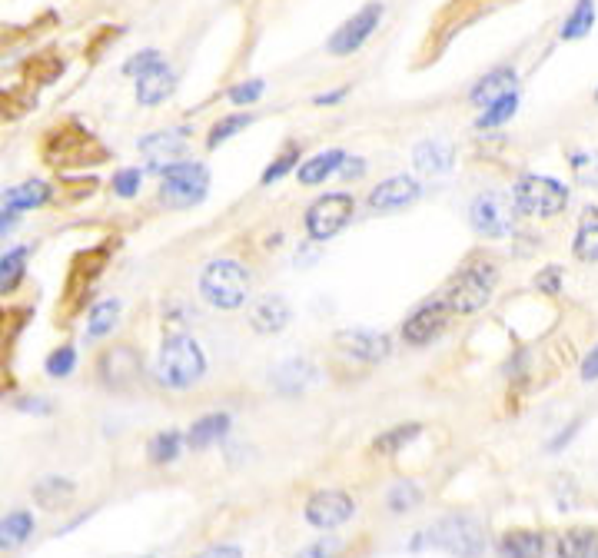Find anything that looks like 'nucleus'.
Masks as SVG:
<instances>
[{"label": "nucleus", "mask_w": 598, "mask_h": 558, "mask_svg": "<svg viewBox=\"0 0 598 558\" xmlns=\"http://www.w3.org/2000/svg\"><path fill=\"white\" fill-rule=\"evenodd\" d=\"M40 157L54 170H74V167H94L110 157V150L90 133L80 120H64L54 130L44 133Z\"/></svg>", "instance_id": "1"}, {"label": "nucleus", "mask_w": 598, "mask_h": 558, "mask_svg": "<svg viewBox=\"0 0 598 558\" xmlns=\"http://www.w3.org/2000/svg\"><path fill=\"white\" fill-rule=\"evenodd\" d=\"M206 372V356L197 339L190 336H170L163 339L157 356V382L167 389H190L197 386Z\"/></svg>", "instance_id": "2"}, {"label": "nucleus", "mask_w": 598, "mask_h": 558, "mask_svg": "<svg viewBox=\"0 0 598 558\" xmlns=\"http://www.w3.org/2000/svg\"><path fill=\"white\" fill-rule=\"evenodd\" d=\"M426 545L446 552L452 558H482L486 552V529L479 525V519H472L466 512H452L442 515L426 529Z\"/></svg>", "instance_id": "3"}, {"label": "nucleus", "mask_w": 598, "mask_h": 558, "mask_svg": "<svg viewBox=\"0 0 598 558\" xmlns=\"http://www.w3.org/2000/svg\"><path fill=\"white\" fill-rule=\"evenodd\" d=\"M496 283H499V270L492 263L466 266V270L449 279L446 293H442V306L456 316H472L479 309H486L492 293H496Z\"/></svg>", "instance_id": "4"}, {"label": "nucleus", "mask_w": 598, "mask_h": 558, "mask_svg": "<svg viewBox=\"0 0 598 558\" xmlns=\"http://www.w3.org/2000/svg\"><path fill=\"white\" fill-rule=\"evenodd\" d=\"M200 293L216 309H240L250 299V273L236 260H213L200 273Z\"/></svg>", "instance_id": "5"}, {"label": "nucleus", "mask_w": 598, "mask_h": 558, "mask_svg": "<svg viewBox=\"0 0 598 558\" xmlns=\"http://www.w3.org/2000/svg\"><path fill=\"white\" fill-rule=\"evenodd\" d=\"M160 177V203L170 210H190V206L203 203L206 190H210V170L193 160L170 163L160 170Z\"/></svg>", "instance_id": "6"}, {"label": "nucleus", "mask_w": 598, "mask_h": 558, "mask_svg": "<svg viewBox=\"0 0 598 558\" xmlns=\"http://www.w3.org/2000/svg\"><path fill=\"white\" fill-rule=\"evenodd\" d=\"M512 200L519 206V213L535 216V220H549V216H559L565 206H569V190L552 177L525 173V177H519V183H515Z\"/></svg>", "instance_id": "7"}, {"label": "nucleus", "mask_w": 598, "mask_h": 558, "mask_svg": "<svg viewBox=\"0 0 598 558\" xmlns=\"http://www.w3.org/2000/svg\"><path fill=\"white\" fill-rule=\"evenodd\" d=\"M515 220H519V206H515L509 193H499V190L479 193L469 206L472 230L479 236H486V240H502V236H509L515 230Z\"/></svg>", "instance_id": "8"}, {"label": "nucleus", "mask_w": 598, "mask_h": 558, "mask_svg": "<svg viewBox=\"0 0 598 558\" xmlns=\"http://www.w3.org/2000/svg\"><path fill=\"white\" fill-rule=\"evenodd\" d=\"M356 216V200L349 193H326L306 210V233L309 240L326 243L333 240L336 233H343L349 220Z\"/></svg>", "instance_id": "9"}, {"label": "nucleus", "mask_w": 598, "mask_h": 558, "mask_svg": "<svg viewBox=\"0 0 598 558\" xmlns=\"http://www.w3.org/2000/svg\"><path fill=\"white\" fill-rule=\"evenodd\" d=\"M383 14H386V7L379 4V0H369L366 7H359L353 17L343 20V24L333 30L326 50L333 57H353L356 50H363L366 40L379 30V24H383Z\"/></svg>", "instance_id": "10"}, {"label": "nucleus", "mask_w": 598, "mask_h": 558, "mask_svg": "<svg viewBox=\"0 0 598 558\" xmlns=\"http://www.w3.org/2000/svg\"><path fill=\"white\" fill-rule=\"evenodd\" d=\"M110 243H103V246H94V250H84V253H77L74 260H70V270H67V286H64V303L67 309L74 313V309L84 306V299L90 293V286L97 283L100 273H103V266L110 263Z\"/></svg>", "instance_id": "11"}, {"label": "nucleus", "mask_w": 598, "mask_h": 558, "mask_svg": "<svg viewBox=\"0 0 598 558\" xmlns=\"http://www.w3.org/2000/svg\"><path fill=\"white\" fill-rule=\"evenodd\" d=\"M356 515V502L353 495H346L343 489H319L306 499V522L313 529H339Z\"/></svg>", "instance_id": "12"}, {"label": "nucleus", "mask_w": 598, "mask_h": 558, "mask_svg": "<svg viewBox=\"0 0 598 558\" xmlns=\"http://www.w3.org/2000/svg\"><path fill=\"white\" fill-rule=\"evenodd\" d=\"M187 137L190 130L187 127H170V130H157V133H147L137 150L143 153V160L150 163V170H163L170 167V163H177L183 153H187Z\"/></svg>", "instance_id": "13"}, {"label": "nucleus", "mask_w": 598, "mask_h": 558, "mask_svg": "<svg viewBox=\"0 0 598 558\" xmlns=\"http://www.w3.org/2000/svg\"><path fill=\"white\" fill-rule=\"evenodd\" d=\"M449 309L442 306V299L439 303H426V306H419L416 313H412L406 323H402V339H406L409 346H429L432 339H439L442 333H446V326H449Z\"/></svg>", "instance_id": "14"}, {"label": "nucleus", "mask_w": 598, "mask_h": 558, "mask_svg": "<svg viewBox=\"0 0 598 558\" xmlns=\"http://www.w3.org/2000/svg\"><path fill=\"white\" fill-rule=\"evenodd\" d=\"M336 346L359 363H383L393 353V339L376 333V329H343V333H336Z\"/></svg>", "instance_id": "15"}, {"label": "nucleus", "mask_w": 598, "mask_h": 558, "mask_svg": "<svg viewBox=\"0 0 598 558\" xmlns=\"http://www.w3.org/2000/svg\"><path fill=\"white\" fill-rule=\"evenodd\" d=\"M97 372H100V379L107 382V386L123 389V386H130L133 379H140L143 359H140V353L133 346H113V349H103Z\"/></svg>", "instance_id": "16"}, {"label": "nucleus", "mask_w": 598, "mask_h": 558, "mask_svg": "<svg viewBox=\"0 0 598 558\" xmlns=\"http://www.w3.org/2000/svg\"><path fill=\"white\" fill-rule=\"evenodd\" d=\"M419 183L412 177H389L376 186L373 193H369V210L376 213H396V210H406L419 200Z\"/></svg>", "instance_id": "17"}, {"label": "nucleus", "mask_w": 598, "mask_h": 558, "mask_svg": "<svg viewBox=\"0 0 598 558\" xmlns=\"http://www.w3.org/2000/svg\"><path fill=\"white\" fill-rule=\"evenodd\" d=\"M412 163H416V170L422 177H446L452 170V163H456V147H452L449 140H422L416 143V150H412Z\"/></svg>", "instance_id": "18"}, {"label": "nucleus", "mask_w": 598, "mask_h": 558, "mask_svg": "<svg viewBox=\"0 0 598 558\" xmlns=\"http://www.w3.org/2000/svg\"><path fill=\"white\" fill-rule=\"evenodd\" d=\"M246 316H250V326L256 329V333L270 336V333H283V329L290 326L293 309L283 296H260Z\"/></svg>", "instance_id": "19"}, {"label": "nucleus", "mask_w": 598, "mask_h": 558, "mask_svg": "<svg viewBox=\"0 0 598 558\" xmlns=\"http://www.w3.org/2000/svg\"><path fill=\"white\" fill-rule=\"evenodd\" d=\"M133 80H137V100L143 103V107H157V103L167 100L173 93V87H177V77H173L167 60H157V64L147 67Z\"/></svg>", "instance_id": "20"}, {"label": "nucleus", "mask_w": 598, "mask_h": 558, "mask_svg": "<svg viewBox=\"0 0 598 558\" xmlns=\"http://www.w3.org/2000/svg\"><path fill=\"white\" fill-rule=\"evenodd\" d=\"M50 200H54V186L44 183V180H24V183L7 186L4 190V206L14 213L40 210V206H47Z\"/></svg>", "instance_id": "21"}, {"label": "nucleus", "mask_w": 598, "mask_h": 558, "mask_svg": "<svg viewBox=\"0 0 598 558\" xmlns=\"http://www.w3.org/2000/svg\"><path fill=\"white\" fill-rule=\"evenodd\" d=\"M515 84H519V74H515V67H496L489 70L486 77L476 80V87L469 90V100L476 103V107H489L492 100L505 97V93H512Z\"/></svg>", "instance_id": "22"}, {"label": "nucleus", "mask_w": 598, "mask_h": 558, "mask_svg": "<svg viewBox=\"0 0 598 558\" xmlns=\"http://www.w3.org/2000/svg\"><path fill=\"white\" fill-rule=\"evenodd\" d=\"M572 253L579 263H598V206H592V203L579 213Z\"/></svg>", "instance_id": "23"}, {"label": "nucleus", "mask_w": 598, "mask_h": 558, "mask_svg": "<svg viewBox=\"0 0 598 558\" xmlns=\"http://www.w3.org/2000/svg\"><path fill=\"white\" fill-rule=\"evenodd\" d=\"M502 558H542L545 555V535L535 529H509L499 539Z\"/></svg>", "instance_id": "24"}, {"label": "nucleus", "mask_w": 598, "mask_h": 558, "mask_svg": "<svg viewBox=\"0 0 598 558\" xmlns=\"http://www.w3.org/2000/svg\"><path fill=\"white\" fill-rule=\"evenodd\" d=\"M230 412H210V416H203L197 419L193 426L187 429V446L193 452H200V449H210L213 442H220L226 432H230Z\"/></svg>", "instance_id": "25"}, {"label": "nucleus", "mask_w": 598, "mask_h": 558, "mask_svg": "<svg viewBox=\"0 0 598 558\" xmlns=\"http://www.w3.org/2000/svg\"><path fill=\"white\" fill-rule=\"evenodd\" d=\"M555 555L559 558H598V529L592 525H575V529L562 532L555 542Z\"/></svg>", "instance_id": "26"}, {"label": "nucleus", "mask_w": 598, "mask_h": 558, "mask_svg": "<svg viewBox=\"0 0 598 558\" xmlns=\"http://www.w3.org/2000/svg\"><path fill=\"white\" fill-rule=\"evenodd\" d=\"M34 529H37L34 512H27V509L7 512L4 519H0V552H14L20 545H27Z\"/></svg>", "instance_id": "27"}, {"label": "nucleus", "mask_w": 598, "mask_h": 558, "mask_svg": "<svg viewBox=\"0 0 598 558\" xmlns=\"http://www.w3.org/2000/svg\"><path fill=\"white\" fill-rule=\"evenodd\" d=\"M343 160H346V153L343 150H323V153H316V157H309L303 160L296 167V177L303 186H316V183H326V177H333V173H339V167H343Z\"/></svg>", "instance_id": "28"}, {"label": "nucleus", "mask_w": 598, "mask_h": 558, "mask_svg": "<svg viewBox=\"0 0 598 558\" xmlns=\"http://www.w3.org/2000/svg\"><path fill=\"white\" fill-rule=\"evenodd\" d=\"M74 492H77V485L70 479H64V475H44V479L34 485V502L40 505V509L57 512L74 499Z\"/></svg>", "instance_id": "29"}, {"label": "nucleus", "mask_w": 598, "mask_h": 558, "mask_svg": "<svg viewBox=\"0 0 598 558\" xmlns=\"http://www.w3.org/2000/svg\"><path fill=\"white\" fill-rule=\"evenodd\" d=\"M273 382H276V389L286 392V396H296V392H303L309 382H316V366L309 363V359H290V363H283L273 372Z\"/></svg>", "instance_id": "30"}, {"label": "nucleus", "mask_w": 598, "mask_h": 558, "mask_svg": "<svg viewBox=\"0 0 598 558\" xmlns=\"http://www.w3.org/2000/svg\"><path fill=\"white\" fill-rule=\"evenodd\" d=\"M120 313H123V303L117 296L113 299H100V303L90 306V316H87V339H103L113 333V326L120 323Z\"/></svg>", "instance_id": "31"}, {"label": "nucleus", "mask_w": 598, "mask_h": 558, "mask_svg": "<svg viewBox=\"0 0 598 558\" xmlns=\"http://www.w3.org/2000/svg\"><path fill=\"white\" fill-rule=\"evenodd\" d=\"M27 260H30V246H14L10 253L0 256V296H10L24 283Z\"/></svg>", "instance_id": "32"}, {"label": "nucleus", "mask_w": 598, "mask_h": 558, "mask_svg": "<svg viewBox=\"0 0 598 558\" xmlns=\"http://www.w3.org/2000/svg\"><path fill=\"white\" fill-rule=\"evenodd\" d=\"M64 67L67 64H64V57H60L57 50H44V54L30 57L24 64V77L34 87H47V84H54L60 74H64Z\"/></svg>", "instance_id": "33"}, {"label": "nucleus", "mask_w": 598, "mask_h": 558, "mask_svg": "<svg viewBox=\"0 0 598 558\" xmlns=\"http://www.w3.org/2000/svg\"><path fill=\"white\" fill-rule=\"evenodd\" d=\"M419 432H422L419 422H402V426L379 432V436L373 439V452H376V456H396V452L406 449L409 442L419 439Z\"/></svg>", "instance_id": "34"}, {"label": "nucleus", "mask_w": 598, "mask_h": 558, "mask_svg": "<svg viewBox=\"0 0 598 558\" xmlns=\"http://www.w3.org/2000/svg\"><path fill=\"white\" fill-rule=\"evenodd\" d=\"M183 446H187V436H183L180 429H163L157 432V436L150 439V446H147V459L153 465H167V462H177L180 459V452Z\"/></svg>", "instance_id": "35"}, {"label": "nucleus", "mask_w": 598, "mask_h": 558, "mask_svg": "<svg viewBox=\"0 0 598 558\" xmlns=\"http://www.w3.org/2000/svg\"><path fill=\"white\" fill-rule=\"evenodd\" d=\"M595 27V0H575V7L569 10L565 24L559 30L562 40H582L589 37Z\"/></svg>", "instance_id": "36"}, {"label": "nucleus", "mask_w": 598, "mask_h": 558, "mask_svg": "<svg viewBox=\"0 0 598 558\" xmlns=\"http://www.w3.org/2000/svg\"><path fill=\"white\" fill-rule=\"evenodd\" d=\"M515 110H519V90L505 93V97L492 100L489 107H482V117L476 120L479 130H496L502 123H509L515 117Z\"/></svg>", "instance_id": "37"}, {"label": "nucleus", "mask_w": 598, "mask_h": 558, "mask_svg": "<svg viewBox=\"0 0 598 558\" xmlns=\"http://www.w3.org/2000/svg\"><path fill=\"white\" fill-rule=\"evenodd\" d=\"M253 123V113H230V117H220L206 133V150H216L220 143H226L230 137H236L240 130H246Z\"/></svg>", "instance_id": "38"}, {"label": "nucleus", "mask_w": 598, "mask_h": 558, "mask_svg": "<svg viewBox=\"0 0 598 558\" xmlns=\"http://www.w3.org/2000/svg\"><path fill=\"white\" fill-rule=\"evenodd\" d=\"M34 103H37V97L24 87L0 90V120H20Z\"/></svg>", "instance_id": "39"}, {"label": "nucleus", "mask_w": 598, "mask_h": 558, "mask_svg": "<svg viewBox=\"0 0 598 558\" xmlns=\"http://www.w3.org/2000/svg\"><path fill=\"white\" fill-rule=\"evenodd\" d=\"M299 157H303V150H299V143H286L280 157H276V160L270 163V167L263 170L260 183H263V186H270V183H276V180H283L286 173H293V170L299 167Z\"/></svg>", "instance_id": "40"}, {"label": "nucleus", "mask_w": 598, "mask_h": 558, "mask_svg": "<svg viewBox=\"0 0 598 558\" xmlns=\"http://www.w3.org/2000/svg\"><path fill=\"white\" fill-rule=\"evenodd\" d=\"M422 502V489L416 482H396L393 489L386 495V505L393 515H402V512H412L416 505Z\"/></svg>", "instance_id": "41"}, {"label": "nucleus", "mask_w": 598, "mask_h": 558, "mask_svg": "<svg viewBox=\"0 0 598 558\" xmlns=\"http://www.w3.org/2000/svg\"><path fill=\"white\" fill-rule=\"evenodd\" d=\"M569 163L582 186H598V150H575Z\"/></svg>", "instance_id": "42"}, {"label": "nucleus", "mask_w": 598, "mask_h": 558, "mask_svg": "<svg viewBox=\"0 0 598 558\" xmlns=\"http://www.w3.org/2000/svg\"><path fill=\"white\" fill-rule=\"evenodd\" d=\"M44 369H47V376H54V379H67L70 372L77 369V349H74V346H60V349H54V353L47 356Z\"/></svg>", "instance_id": "43"}, {"label": "nucleus", "mask_w": 598, "mask_h": 558, "mask_svg": "<svg viewBox=\"0 0 598 558\" xmlns=\"http://www.w3.org/2000/svg\"><path fill=\"white\" fill-rule=\"evenodd\" d=\"M143 186V173L137 167H127V170H117L110 180V190L120 196V200H133V196L140 193Z\"/></svg>", "instance_id": "44"}, {"label": "nucleus", "mask_w": 598, "mask_h": 558, "mask_svg": "<svg viewBox=\"0 0 598 558\" xmlns=\"http://www.w3.org/2000/svg\"><path fill=\"white\" fill-rule=\"evenodd\" d=\"M266 93V80L253 77V80H243V84H236L230 93H226V100L236 103V107H253L256 100H260Z\"/></svg>", "instance_id": "45"}, {"label": "nucleus", "mask_w": 598, "mask_h": 558, "mask_svg": "<svg viewBox=\"0 0 598 558\" xmlns=\"http://www.w3.org/2000/svg\"><path fill=\"white\" fill-rule=\"evenodd\" d=\"M157 60H163V54L160 50H140V54H133L127 64H123V74L127 77H137V74H143L147 67H153Z\"/></svg>", "instance_id": "46"}, {"label": "nucleus", "mask_w": 598, "mask_h": 558, "mask_svg": "<svg viewBox=\"0 0 598 558\" xmlns=\"http://www.w3.org/2000/svg\"><path fill=\"white\" fill-rule=\"evenodd\" d=\"M535 286H539V293H545V296H559L562 293V270L559 266H545V270L535 276Z\"/></svg>", "instance_id": "47"}, {"label": "nucleus", "mask_w": 598, "mask_h": 558, "mask_svg": "<svg viewBox=\"0 0 598 558\" xmlns=\"http://www.w3.org/2000/svg\"><path fill=\"white\" fill-rule=\"evenodd\" d=\"M193 558H243V552H240V545H213V549H203Z\"/></svg>", "instance_id": "48"}, {"label": "nucleus", "mask_w": 598, "mask_h": 558, "mask_svg": "<svg viewBox=\"0 0 598 558\" xmlns=\"http://www.w3.org/2000/svg\"><path fill=\"white\" fill-rule=\"evenodd\" d=\"M339 173H343V177H349V180H359L366 173V160L363 157H353V160H343V167H339Z\"/></svg>", "instance_id": "49"}, {"label": "nucleus", "mask_w": 598, "mask_h": 558, "mask_svg": "<svg viewBox=\"0 0 598 558\" xmlns=\"http://www.w3.org/2000/svg\"><path fill=\"white\" fill-rule=\"evenodd\" d=\"M582 379L598 382V346H592V353L582 359Z\"/></svg>", "instance_id": "50"}, {"label": "nucleus", "mask_w": 598, "mask_h": 558, "mask_svg": "<svg viewBox=\"0 0 598 558\" xmlns=\"http://www.w3.org/2000/svg\"><path fill=\"white\" fill-rule=\"evenodd\" d=\"M579 426H582V419H575L569 429H562L559 436H555V439L549 442V452H559V449L565 446V442H572V436H575V432H579Z\"/></svg>", "instance_id": "51"}, {"label": "nucleus", "mask_w": 598, "mask_h": 558, "mask_svg": "<svg viewBox=\"0 0 598 558\" xmlns=\"http://www.w3.org/2000/svg\"><path fill=\"white\" fill-rule=\"evenodd\" d=\"M17 409H20V412H40V416H47V412H50V402H47V399H20Z\"/></svg>", "instance_id": "52"}, {"label": "nucleus", "mask_w": 598, "mask_h": 558, "mask_svg": "<svg viewBox=\"0 0 598 558\" xmlns=\"http://www.w3.org/2000/svg\"><path fill=\"white\" fill-rule=\"evenodd\" d=\"M10 230H17V213L7 210V206H0V236H7Z\"/></svg>", "instance_id": "53"}, {"label": "nucleus", "mask_w": 598, "mask_h": 558, "mask_svg": "<svg viewBox=\"0 0 598 558\" xmlns=\"http://www.w3.org/2000/svg\"><path fill=\"white\" fill-rule=\"evenodd\" d=\"M293 558H329V549L323 542H316V545H306L303 552H296Z\"/></svg>", "instance_id": "54"}, {"label": "nucleus", "mask_w": 598, "mask_h": 558, "mask_svg": "<svg viewBox=\"0 0 598 558\" xmlns=\"http://www.w3.org/2000/svg\"><path fill=\"white\" fill-rule=\"evenodd\" d=\"M343 97H346V87L343 90H333V93H319L313 103H316V107H329V103H339Z\"/></svg>", "instance_id": "55"}, {"label": "nucleus", "mask_w": 598, "mask_h": 558, "mask_svg": "<svg viewBox=\"0 0 598 558\" xmlns=\"http://www.w3.org/2000/svg\"><path fill=\"white\" fill-rule=\"evenodd\" d=\"M595 100H598V90H595Z\"/></svg>", "instance_id": "56"}]
</instances>
